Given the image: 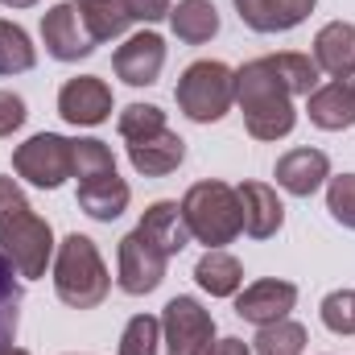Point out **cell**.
Segmentation results:
<instances>
[{"label": "cell", "instance_id": "obj_1", "mask_svg": "<svg viewBox=\"0 0 355 355\" xmlns=\"http://www.w3.org/2000/svg\"><path fill=\"white\" fill-rule=\"evenodd\" d=\"M0 252L17 265L21 281L46 277V265L58 252L54 227L29 207L17 178H4V174H0Z\"/></svg>", "mask_w": 355, "mask_h": 355}, {"label": "cell", "instance_id": "obj_2", "mask_svg": "<svg viewBox=\"0 0 355 355\" xmlns=\"http://www.w3.org/2000/svg\"><path fill=\"white\" fill-rule=\"evenodd\" d=\"M236 103L244 112V128L257 141H285L297 128V107H293V91L281 83V75L272 71V62L252 58L236 71Z\"/></svg>", "mask_w": 355, "mask_h": 355}, {"label": "cell", "instance_id": "obj_3", "mask_svg": "<svg viewBox=\"0 0 355 355\" xmlns=\"http://www.w3.org/2000/svg\"><path fill=\"white\" fill-rule=\"evenodd\" d=\"M54 293L71 310H95L112 293V272H107L91 236L71 232L58 244V252H54Z\"/></svg>", "mask_w": 355, "mask_h": 355}, {"label": "cell", "instance_id": "obj_4", "mask_svg": "<svg viewBox=\"0 0 355 355\" xmlns=\"http://www.w3.org/2000/svg\"><path fill=\"white\" fill-rule=\"evenodd\" d=\"M182 219H186V232L194 244H207V248H223L232 244L240 232H244V215H240V194L236 186L219 182V178H207V182H194L186 194H182Z\"/></svg>", "mask_w": 355, "mask_h": 355}, {"label": "cell", "instance_id": "obj_5", "mask_svg": "<svg viewBox=\"0 0 355 355\" xmlns=\"http://www.w3.org/2000/svg\"><path fill=\"white\" fill-rule=\"evenodd\" d=\"M178 112L194 124H219L236 103V71L219 58H198L178 75Z\"/></svg>", "mask_w": 355, "mask_h": 355}, {"label": "cell", "instance_id": "obj_6", "mask_svg": "<svg viewBox=\"0 0 355 355\" xmlns=\"http://www.w3.org/2000/svg\"><path fill=\"white\" fill-rule=\"evenodd\" d=\"M12 174L37 190H58L67 178H75V141L58 132H33L12 149Z\"/></svg>", "mask_w": 355, "mask_h": 355}, {"label": "cell", "instance_id": "obj_7", "mask_svg": "<svg viewBox=\"0 0 355 355\" xmlns=\"http://www.w3.org/2000/svg\"><path fill=\"white\" fill-rule=\"evenodd\" d=\"M166 268H170V257H166V248H162L149 232L132 227V232L120 240V248H116V285H120L128 297L153 293V289L166 281Z\"/></svg>", "mask_w": 355, "mask_h": 355}, {"label": "cell", "instance_id": "obj_8", "mask_svg": "<svg viewBox=\"0 0 355 355\" xmlns=\"http://www.w3.org/2000/svg\"><path fill=\"white\" fill-rule=\"evenodd\" d=\"M162 343L170 355H202L215 343V318L198 297L178 293L162 310Z\"/></svg>", "mask_w": 355, "mask_h": 355}, {"label": "cell", "instance_id": "obj_9", "mask_svg": "<svg viewBox=\"0 0 355 355\" xmlns=\"http://www.w3.org/2000/svg\"><path fill=\"white\" fill-rule=\"evenodd\" d=\"M42 46L54 62H79V58L95 54V37L87 33L75 0H62L42 12Z\"/></svg>", "mask_w": 355, "mask_h": 355}, {"label": "cell", "instance_id": "obj_10", "mask_svg": "<svg viewBox=\"0 0 355 355\" xmlns=\"http://www.w3.org/2000/svg\"><path fill=\"white\" fill-rule=\"evenodd\" d=\"M162 67H166V37L153 29L124 37V46H116V54H112V71L128 87H153L162 79Z\"/></svg>", "mask_w": 355, "mask_h": 355}, {"label": "cell", "instance_id": "obj_11", "mask_svg": "<svg viewBox=\"0 0 355 355\" xmlns=\"http://www.w3.org/2000/svg\"><path fill=\"white\" fill-rule=\"evenodd\" d=\"M112 107H116L112 87L99 75H75L58 91V116L75 128H95V124L112 120Z\"/></svg>", "mask_w": 355, "mask_h": 355}, {"label": "cell", "instance_id": "obj_12", "mask_svg": "<svg viewBox=\"0 0 355 355\" xmlns=\"http://www.w3.org/2000/svg\"><path fill=\"white\" fill-rule=\"evenodd\" d=\"M293 306H297V285L281 281V277H261V281H252V285H244L236 293V314L244 322H252L257 331L289 318Z\"/></svg>", "mask_w": 355, "mask_h": 355}, {"label": "cell", "instance_id": "obj_13", "mask_svg": "<svg viewBox=\"0 0 355 355\" xmlns=\"http://www.w3.org/2000/svg\"><path fill=\"white\" fill-rule=\"evenodd\" d=\"M277 186L285 190V194H293V198H310V194H318L322 186H327V178H331V157L322 153V149H314V145H297V149H289L285 157H277Z\"/></svg>", "mask_w": 355, "mask_h": 355}, {"label": "cell", "instance_id": "obj_14", "mask_svg": "<svg viewBox=\"0 0 355 355\" xmlns=\"http://www.w3.org/2000/svg\"><path fill=\"white\" fill-rule=\"evenodd\" d=\"M240 215H244V232L252 240H272L285 223V202L277 198V190L268 182H240Z\"/></svg>", "mask_w": 355, "mask_h": 355}, {"label": "cell", "instance_id": "obj_15", "mask_svg": "<svg viewBox=\"0 0 355 355\" xmlns=\"http://www.w3.org/2000/svg\"><path fill=\"white\" fill-rule=\"evenodd\" d=\"M232 4L252 33H289L314 12L318 0H232Z\"/></svg>", "mask_w": 355, "mask_h": 355}, {"label": "cell", "instance_id": "obj_16", "mask_svg": "<svg viewBox=\"0 0 355 355\" xmlns=\"http://www.w3.org/2000/svg\"><path fill=\"white\" fill-rule=\"evenodd\" d=\"M306 116L314 128L322 132H343L355 124V91L343 79H331V83H318V87L306 95Z\"/></svg>", "mask_w": 355, "mask_h": 355}, {"label": "cell", "instance_id": "obj_17", "mask_svg": "<svg viewBox=\"0 0 355 355\" xmlns=\"http://www.w3.org/2000/svg\"><path fill=\"white\" fill-rule=\"evenodd\" d=\"M310 58H314L318 71L331 75V79L352 75L355 71V25L352 21H331V25H322L318 37H314V54H310Z\"/></svg>", "mask_w": 355, "mask_h": 355}, {"label": "cell", "instance_id": "obj_18", "mask_svg": "<svg viewBox=\"0 0 355 355\" xmlns=\"http://www.w3.org/2000/svg\"><path fill=\"white\" fill-rule=\"evenodd\" d=\"M128 162H132V170L145 178H166L174 174L178 166L186 162V141L178 137V132H157V137H149V141H137V145H128Z\"/></svg>", "mask_w": 355, "mask_h": 355}, {"label": "cell", "instance_id": "obj_19", "mask_svg": "<svg viewBox=\"0 0 355 355\" xmlns=\"http://www.w3.org/2000/svg\"><path fill=\"white\" fill-rule=\"evenodd\" d=\"M132 202V190L120 174H107V178H95V182H79V211L91 215L95 223H112L128 211Z\"/></svg>", "mask_w": 355, "mask_h": 355}, {"label": "cell", "instance_id": "obj_20", "mask_svg": "<svg viewBox=\"0 0 355 355\" xmlns=\"http://www.w3.org/2000/svg\"><path fill=\"white\" fill-rule=\"evenodd\" d=\"M194 281L211 297H236L244 289V265L227 248H207L194 265Z\"/></svg>", "mask_w": 355, "mask_h": 355}, {"label": "cell", "instance_id": "obj_21", "mask_svg": "<svg viewBox=\"0 0 355 355\" xmlns=\"http://www.w3.org/2000/svg\"><path fill=\"white\" fill-rule=\"evenodd\" d=\"M170 29L186 46H207L219 33V8L211 0H178L170 8Z\"/></svg>", "mask_w": 355, "mask_h": 355}, {"label": "cell", "instance_id": "obj_22", "mask_svg": "<svg viewBox=\"0 0 355 355\" xmlns=\"http://www.w3.org/2000/svg\"><path fill=\"white\" fill-rule=\"evenodd\" d=\"M137 227H141V232H149V236H153V240L166 248V257H178V252L190 244V232H186L182 207H178V202H170V198H157V202H149Z\"/></svg>", "mask_w": 355, "mask_h": 355}, {"label": "cell", "instance_id": "obj_23", "mask_svg": "<svg viewBox=\"0 0 355 355\" xmlns=\"http://www.w3.org/2000/svg\"><path fill=\"white\" fill-rule=\"evenodd\" d=\"M75 8H79V17H83L87 33L95 37V46L124 37V33H128V25H132L128 0H75Z\"/></svg>", "mask_w": 355, "mask_h": 355}, {"label": "cell", "instance_id": "obj_24", "mask_svg": "<svg viewBox=\"0 0 355 355\" xmlns=\"http://www.w3.org/2000/svg\"><path fill=\"white\" fill-rule=\"evenodd\" d=\"M21 306H25V285L17 265L0 252V347H12L17 327H21Z\"/></svg>", "mask_w": 355, "mask_h": 355}, {"label": "cell", "instance_id": "obj_25", "mask_svg": "<svg viewBox=\"0 0 355 355\" xmlns=\"http://www.w3.org/2000/svg\"><path fill=\"white\" fill-rule=\"evenodd\" d=\"M33 67H37V50H33L29 33L17 21H0V75L12 79V75H25Z\"/></svg>", "mask_w": 355, "mask_h": 355}, {"label": "cell", "instance_id": "obj_26", "mask_svg": "<svg viewBox=\"0 0 355 355\" xmlns=\"http://www.w3.org/2000/svg\"><path fill=\"white\" fill-rule=\"evenodd\" d=\"M306 327L293 318H281L272 327H261L252 339V355H302L306 352Z\"/></svg>", "mask_w": 355, "mask_h": 355}, {"label": "cell", "instance_id": "obj_27", "mask_svg": "<svg viewBox=\"0 0 355 355\" xmlns=\"http://www.w3.org/2000/svg\"><path fill=\"white\" fill-rule=\"evenodd\" d=\"M116 128H120V137H124L128 145H137V141H149V137L166 132L170 124H166V112H162L157 103H128V107L120 112Z\"/></svg>", "mask_w": 355, "mask_h": 355}, {"label": "cell", "instance_id": "obj_28", "mask_svg": "<svg viewBox=\"0 0 355 355\" xmlns=\"http://www.w3.org/2000/svg\"><path fill=\"white\" fill-rule=\"evenodd\" d=\"M268 62H272V71L281 75V83L293 91V95H310V91L318 87V62L310 58V54H293V50H285V54H268Z\"/></svg>", "mask_w": 355, "mask_h": 355}, {"label": "cell", "instance_id": "obj_29", "mask_svg": "<svg viewBox=\"0 0 355 355\" xmlns=\"http://www.w3.org/2000/svg\"><path fill=\"white\" fill-rule=\"evenodd\" d=\"M162 347V318L153 314H132L124 335H120V347L116 355H157Z\"/></svg>", "mask_w": 355, "mask_h": 355}, {"label": "cell", "instance_id": "obj_30", "mask_svg": "<svg viewBox=\"0 0 355 355\" xmlns=\"http://www.w3.org/2000/svg\"><path fill=\"white\" fill-rule=\"evenodd\" d=\"M116 174V157L99 137H79L75 141V178L79 182H95V178Z\"/></svg>", "mask_w": 355, "mask_h": 355}, {"label": "cell", "instance_id": "obj_31", "mask_svg": "<svg viewBox=\"0 0 355 355\" xmlns=\"http://www.w3.org/2000/svg\"><path fill=\"white\" fill-rule=\"evenodd\" d=\"M322 327L331 335H355V289H335L322 297Z\"/></svg>", "mask_w": 355, "mask_h": 355}, {"label": "cell", "instance_id": "obj_32", "mask_svg": "<svg viewBox=\"0 0 355 355\" xmlns=\"http://www.w3.org/2000/svg\"><path fill=\"white\" fill-rule=\"evenodd\" d=\"M327 211H331L335 223L355 232V174L327 178Z\"/></svg>", "mask_w": 355, "mask_h": 355}, {"label": "cell", "instance_id": "obj_33", "mask_svg": "<svg viewBox=\"0 0 355 355\" xmlns=\"http://www.w3.org/2000/svg\"><path fill=\"white\" fill-rule=\"evenodd\" d=\"M25 120H29L25 99H21L17 91H0V141H4V137H12V132H21V128H25Z\"/></svg>", "mask_w": 355, "mask_h": 355}, {"label": "cell", "instance_id": "obj_34", "mask_svg": "<svg viewBox=\"0 0 355 355\" xmlns=\"http://www.w3.org/2000/svg\"><path fill=\"white\" fill-rule=\"evenodd\" d=\"M170 8H174V0H128V12H132V21H141V25L170 21Z\"/></svg>", "mask_w": 355, "mask_h": 355}, {"label": "cell", "instance_id": "obj_35", "mask_svg": "<svg viewBox=\"0 0 355 355\" xmlns=\"http://www.w3.org/2000/svg\"><path fill=\"white\" fill-rule=\"evenodd\" d=\"M202 355H252V347H248L244 339H232V335H227V339H215Z\"/></svg>", "mask_w": 355, "mask_h": 355}, {"label": "cell", "instance_id": "obj_36", "mask_svg": "<svg viewBox=\"0 0 355 355\" xmlns=\"http://www.w3.org/2000/svg\"><path fill=\"white\" fill-rule=\"evenodd\" d=\"M0 4H4V8H33L37 0H0Z\"/></svg>", "mask_w": 355, "mask_h": 355}, {"label": "cell", "instance_id": "obj_37", "mask_svg": "<svg viewBox=\"0 0 355 355\" xmlns=\"http://www.w3.org/2000/svg\"><path fill=\"white\" fill-rule=\"evenodd\" d=\"M0 355H29L25 347H0Z\"/></svg>", "mask_w": 355, "mask_h": 355}, {"label": "cell", "instance_id": "obj_38", "mask_svg": "<svg viewBox=\"0 0 355 355\" xmlns=\"http://www.w3.org/2000/svg\"><path fill=\"white\" fill-rule=\"evenodd\" d=\"M343 83H347V87L355 91V71H352V75H343Z\"/></svg>", "mask_w": 355, "mask_h": 355}]
</instances>
